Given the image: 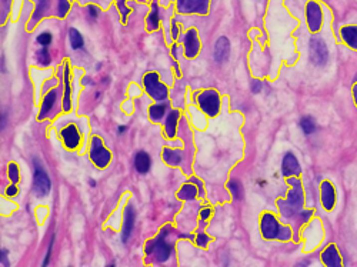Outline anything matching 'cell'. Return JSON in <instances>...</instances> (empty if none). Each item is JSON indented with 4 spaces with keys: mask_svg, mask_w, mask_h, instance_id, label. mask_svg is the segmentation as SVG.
I'll return each instance as SVG.
<instances>
[{
    "mask_svg": "<svg viewBox=\"0 0 357 267\" xmlns=\"http://www.w3.org/2000/svg\"><path fill=\"white\" fill-rule=\"evenodd\" d=\"M289 184L293 187L290 192H289V196H287V200L283 202L280 200L279 202V206H280V210L284 216H292L296 212H299L302 207H303V203H305V196H303V189H302V184H300V180L297 179H293V177H289Z\"/></svg>",
    "mask_w": 357,
    "mask_h": 267,
    "instance_id": "1",
    "label": "cell"
},
{
    "mask_svg": "<svg viewBox=\"0 0 357 267\" xmlns=\"http://www.w3.org/2000/svg\"><path fill=\"white\" fill-rule=\"evenodd\" d=\"M170 230H172V227H170V226H166V227L160 232V235L147 245V255H153L155 259H156L158 262H160V263L166 262L169 257H170V255H172L173 245L168 240V235L170 233Z\"/></svg>",
    "mask_w": 357,
    "mask_h": 267,
    "instance_id": "2",
    "label": "cell"
},
{
    "mask_svg": "<svg viewBox=\"0 0 357 267\" xmlns=\"http://www.w3.org/2000/svg\"><path fill=\"white\" fill-rule=\"evenodd\" d=\"M52 189V183L47 173L43 170L40 163L34 160V173H33V190L37 197H46Z\"/></svg>",
    "mask_w": 357,
    "mask_h": 267,
    "instance_id": "3",
    "label": "cell"
},
{
    "mask_svg": "<svg viewBox=\"0 0 357 267\" xmlns=\"http://www.w3.org/2000/svg\"><path fill=\"white\" fill-rule=\"evenodd\" d=\"M309 57L315 66H325L329 60L327 46L319 36H313L309 42Z\"/></svg>",
    "mask_w": 357,
    "mask_h": 267,
    "instance_id": "4",
    "label": "cell"
},
{
    "mask_svg": "<svg viewBox=\"0 0 357 267\" xmlns=\"http://www.w3.org/2000/svg\"><path fill=\"white\" fill-rule=\"evenodd\" d=\"M145 86L147 93L158 102H163L168 99V87L159 82V76L156 73H147L145 76Z\"/></svg>",
    "mask_w": 357,
    "mask_h": 267,
    "instance_id": "5",
    "label": "cell"
},
{
    "mask_svg": "<svg viewBox=\"0 0 357 267\" xmlns=\"http://www.w3.org/2000/svg\"><path fill=\"white\" fill-rule=\"evenodd\" d=\"M199 105L204 113L209 116H216L220 109V99L217 92L214 90H206L199 96Z\"/></svg>",
    "mask_w": 357,
    "mask_h": 267,
    "instance_id": "6",
    "label": "cell"
},
{
    "mask_svg": "<svg viewBox=\"0 0 357 267\" xmlns=\"http://www.w3.org/2000/svg\"><path fill=\"white\" fill-rule=\"evenodd\" d=\"M110 151L105 149L102 140L99 137H93L92 140V149H90V159L97 167H106L110 161Z\"/></svg>",
    "mask_w": 357,
    "mask_h": 267,
    "instance_id": "7",
    "label": "cell"
},
{
    "mask_svg": "<svg viewBox=\"0 0 357 267\" xmlns=\"http://www.w3.org/2000/svg\"><path fill=\"white\" fill-rule=\"evenodd\" d=\"M210 0H178V10L180 13H200L209 11Z\"/></svg>",
    "mask_w": 357,
    "mask_h": 267,
    "instance_id": "8",
    "label": "cell"
},
{
    "mask_svg": "<svg viewBox=\"0 0 357 267\" xmlns=\"http://www.w3.org/2000/svg\"><path fill=\"white\" fill-rule=\"evenodd\" d=\"M306 17H307V26L312 32H317L322 27L323 14L322 9L316 1H309L306 7Z\"/></svg>",
    "mask_w": 357,
    "mask_h": 267,
    "instance_id": "9",
    "label": "cell"
},
{
    "mask_svg": "<svg viewBox=\"0 0 357 267\" xmlns=\"http://www.w3.org/2000/svg\"><path fill=\"white\" fill-rule=\"evenodd\" d=\"M260 227H262V235L264 239H269V240L277 239L279 232H280V226L277 223V220L274 219L273 214H263Z\"/></svg>",
    "mask_w": 357,
    "mask_h": 267,
    "instance_id": "10",
    "label": "cell"
},
{
    "mask_svg": "<svg viewBox=\"0 0 357 267\" xmlns=\"http://www.w3.org/2000/svg\"><path fill=\"white\" fill-rule=\"evenodd\" d=\"M200 50V42L199 37H197V32L194 29H190L189 32L186 33V37H184V53L187 57H194L197 56Z\"/></svg>",
    "mask_w": 357,
    "mask_h": 267,
    "instance_id": "11",
    "label": "cell"
},
{
    "mask_svg": "<svg viewBox=\"0 0 357 267\" xmlns=\"http://www.w3.org/2000/svg\"><path fill=\"white\" fill-rule=\"evenodd\" d=\"M282 171L286 177H292V176H299L300 174V164L296 159L293 153H286L283 157V163H282Z\"/></svg>",
    "mask_w": 357,
    "mask_h": 267,
    "instance_id": "12",
    "label": "cell"
},
{
    "mask_svg": "<svg viewBox=\"0 0 357 267\" xmlns=\"http://www.w3.org/2000/svg\"><path fill=\"white\" fill-rule=\"evenodd\" d=\"M230 54V42L226 36H221L217 39L214 46V60L217 63H223L229 59Z\"/></svg>",
    "mask_w": 357,
    "mask_h": 267,
    "instance_id": "13",
    "label": "cell"
},
{
    "mask_svg": "<svg viewBox=\"0 0 357 267\" xmlns=\"http://www.w3.org/2000/svg\"><path fill=\"white\" fill-rule=\"evenodd\" d=\"M135 219H136V214H135V209L133 206H127L126 210H125V223H123V232H122V240L123 243H127V240L130 239L132 232H133V227H135Z\"/></svg>",
    "mask_w": 357,
    "mask_h": 267,
    "instance_id": "14",
    "label": "cell"
},
{
    "mask_svg": "<svg viewBox=\"0 0 357 267\" xmlns=\"http://www.w3.org/2000/svg\"><path fill=\"white\" fill-rule=\"evenodd\" d=\"M320 193H322V203L325 206L326 210H332L336 203V192L333 186L329 182H323L320 186Z\"/></svg>",
    "mask_w": 357,
    "mask_h": 267,
    "instance_id": "15",
    "label": "cell"
},
{
    "mask_svg": "<svg viewBox=\"0 0 357 267\" xmlns=\"http://www.w3.org/2000/svg\"><path fill=\"white\" fill-rule=\"evenodd\" d=\"M62 137H63L64 144H66L67 149H74L80 143L79 132H77V129L73 125H70V126H67V128L62 130Z\"/></svg>",
    "mask_w": 357,
    "mask_h": 267,
    "instance_id": "16",
    "label": "cell"
},
{
    "mask_svg": "<svg viewBox=\"0 0 357 267\" xmlns=\"http://www.w3.org/2000/svg\"><path fill=\"white\" fill-rule=\"evenodd\" d=\"M323 263L329 267H340L342 266V257L339 255L337 249L335 246H329L322 255Z\"/></svg>",
    "mask_w": 357,
    "mask_h": 267,
    "instance_id": "17",
    "label": "cell"
},
{
    "mask_svg": "<svg viewBox=\"0 0 357 267\" xmlns=\"http://www.w3.org/2000/svg\"><path fill=\"white\" fill-rule=\"evenodd\" d=\"M150 156L147 154L146 151H139L135 157V166H136V170L140 173V174H146L149 169H150Z\"/></svg>",
    "mask_w": 357,
    "mask_h": 267,
    "instance_id": "18",
    "label": "cell"
},
{
    "mask_svg": "<svg viewBox=\"0 0 357 267\" xmlns=\"http://www.w3.org/2000/svg\"><path fill=\"white\" fill-rule=\"evenodd\" d=\"M342 37L343 40L352 47L357 50V27L356 26H346L342 29Z\"/></svg>",
    "mask_w": 357,
    "mask_h": 267,
    "instance_id": "19",
    "label": "cell"
},
{
    "mask_svg": "<svg viewBox=\"0 0 357 267\" xmlns=\"http://www.w3.org/2000/svg\"><path fill=\"white\" fill-rule=\"evenodd\" d=\"M54 102H56V92H49L46 97H44V100H43V105H42V110H40V115H39V119L42 120L44 119L49 113H50V110L53 109L54 106Z\"/></svg>",
    "mask_w": 357,
    "mask_h": 267,
    "instance_id": "20",
    "label": "cell"
},
{
    "mask_svg": "<svg viewBox=\"0 0 357 267\" xmlns=\"http://www.w3.org/2000/svg\"><path fill=\"white\" fill-rule=\"evenodd\" d=\"M159 27V9H158V1L155 0L152 3V11L150 14L147 16V30H156Z\"/></svg>",
    "mask_w": 357,
    "mask_h": 267,
    "instance_id": "21",
    "label": "cell"
},
{
    "mask_svg": "<svg viewBox=\"0 0 357 267\" xmlns=\"http://www.w3.org/2000/svg\"><path fill=\"white\" fill-rule=\"evenodd\" d=\"M178 120V110H173V112L168 116V120H166V134H168V137H170V139L175 137V134H176Z\"/></svg>",
    "mask_w": 357,
    "mask_h": 267,
    "instance_id": "22",
    "label": "cell"
},
{
    "mask_svg": "<svg viewBox=\"0 0 357 267\" xmlns=\"http://www.w3.org/2000/svg\"><path fill=\"white\" fill-rule=\"evenodd\" d=\"M163 159L165 161L170 164V166H178L180 164L181 161V154L180 151L178 150H172V149H165L163 150Z\"/></svg>",
    "mask_w": 357,
    "mask_h": 267,
    "instance_id": "23",
    "label": "cell"
},
{
    "mask_svg": "<svg viewBox=\"0 0 357 267\" xmlns=\"http://www.w3.org/2000/svg\"><path fill=\"white\" fill-rule=\"evenodd\" d=\"M69 42H70V46H72V49L74 50H79V49H82L83 47V36L80 34L79 30H76V29H70L69 30Z\"/></svg>",
    "mask_w": 357,
    "mask_h": 267,
    "instance_id": "24",
    "label": "cell"
},
{
    "mask_svg": "<svg viewBox=\"0 0 357 267\" xmlns=\"http://www.w3.org/2000/svg\"><path fill=\"white\" fill-rule=\"evenodd\" d=\"M197 194V189L193 184H184L180 192H178V199L181 200H193Z\"/></svg>",
    "mask_w": 357,
    "mask_h": 267,
    "instance_id": "25",
    "label": "cell"
},
{
    "mask_svg": "<svg viewBox=\"0 0 357 267\" xmlns=\"http://www.w3.org/2000/svg\"><path fill=\"white\" fill-rule=\"evenodd\" d=\"M64 90H66V93H64V110L67 112V110H70V83H69V67L66 66V69H64Z\"/></svg>",
    "mask_w": 357,
    "mask_h": 267,
    "instance_id": "26",
    "label": "cell"
},
{
    "mask_svg": "<svg viewBox=\"0 0 357 267\" xmlns=\"http://www.w3.org/2000/svg\"><path fill=\"white\" fill-rule=\"evenodd\" d=\"M227 186H229V190L231 192V194L234 196V199H237V200H242L243 194H244V190H243L242 184L237 182V180L231 179Z\"/></svg>",
    "mask_w": 357,
    "mask_h": 267,
    "instance_id": "27",
    "label": "cell"
},
{
    "mask_svg": "<svg viewBox=\"0 0 357 267\" xmlns=\"http://www.w3.org/2000/svg\"><path fill=\"white\" fill-rule=\"evenodd\" d=\"M47 7H49V0H37V6H36V10H34V13H33L32 21L40 20Z\"/></svg>",
    "mask_w": 357,
    "mask_h": 267,
    "instance_id": "28",
    "label": "cell"
},
{
    "mask_svg": "<svg viewBox=\"0 0 357 267\" xmlns=\"http://www.w3.org/2000/svg\"><path fill=\"white\" fill-rule=\"evenodd\" d=\"M300 128H302V130L305 132L306 134H312L316 130L315 120L310 118V116L302 118V120H300Z\"/></svg>",
    "mask_w": 357,
    "mask_h": 267,
    "instance_id": "29",
    "label": "cell"
},
{
    "mask_svg": "<svg viewBox=\"0 0 357 267\" xmlns=\"http://www.w3.org/2000/svg\"><path fill=\"white\" fill-rule=\"evenodd\" d=\"M165 112H166V106L165 105H155V106H152L149 109V116H150L152 120H160V119L163 118Z\"/></svg>",
    "mask_w": 357,
    "mask_h": 267,
    "instance_id": "30",
    "label": "cell"
},
{
    "mask_svg": "<svg viewBox=\"0 0 357 267\" xmlns=\"http://www.w3.org/2000/svg\"><path fill=\"white\" fill-rule=\"evenodd\" d=\"M36 59H37V62L42 64V66L50 64V54H49V50H47V46H43L40 50H37Z\"/></svg>",
    "mask_w": 357,
    "mask_h": 267,
    "instance_id": "31",
    "label": "cell"
},
{
    "mask_svg": "<svg viewBox=\"0 0 357 267\" xmlns=\"http://www.w3.org/2000/svg\"><path fill=\"white\" fill-rule=\"evenodd\" d=\"M70 9V3L67 0H59V4H57V16L59 17H64L67 14V11Z\"/></svg>",
    "mask_w": 357,
    "mask_h": 267,
    "instance_id": "32",
    "label": "cell"
},
{
    "mask_svg": "<svg viewBox=\"0 0 357 267\" xmlns=\"http://www.w3.org/2000/svg\"><path fill=\"white\" fill-rule=\"evenodd\" d=\"M9 177H10L11 183H14V184L19 182V169L14 163L9 164Z\"/></svg>",
    "mask_w": 357,
    "mask_h": 267,
    "instance_id": "33",
    "label": "cell"
},
{
    "mask_svg": "<svg viewBox=\"0 0 357 267\" xmlns=\"http://www.w3.org/2000/svg\"><path fill=\"white\" fill-rule=\"evenodd\" d=\"M52 33L50 32H43L42 34H39L37 37V43L42 44V46H49L52 43Z\"/></svg>",
    "mask_w": 357,
    "mask_h": 267,
    "instance_id": "34",
    "label": "cell"
},
{
    "mask_svg": "<svg viewBox=\"0 0 357 267\" xmlns=\"http://www.w3.org/2000/svg\"><path fill=\"white\" fill-rule=\"evenodd\" d=\"M125 1H126V0H117V7L122 11V21H123V23H126L127 14H129V11H130L126 6H125Z\"/></svg>",
    "mask_w": 357,
    "mask_h": 267,
    "instance_id": "35",
    "label": "cell"
},
{
    "mask_svg": "<svg viewBox=\"0 0 357 267\" xmlns=\"http://www.w3.org/2000/svg\"><path fill=\"white\" fill-rule=\"evenodd\" d=\"M262 87H263V83L260 80H252V85H250V89H252V92L254 95H257V93H260L262 92Z\"/></svg>",
    "mask_w": 357,
    "mask_h": 267,
    "instance_id": "36",
    "label": "cell"
},
{
    "mask_svg": "<svg viewBox=\"0 0 357 267\" xmlns=\"http://www.w3.org/2000/svg\"><path fill=\"white\" fill-rule=\"evenodd\" d=\"M277 239H280V240H289V239H290V230H289L287 227H280V232H279Z\"/></svg>",
    "mask_w": 357,
    "mask_h": 267,
    "instance_id": "37",
    "label": "cell"
},
{
    "mask_svg": "<svg viewBox=\"0 0 357 267\" xmlns=\"http://www.w3.org/2000/svg\"><path fill=\"white\" fill-rule=\"evenodd\" d=\"M209 237L206 235H199L197 237H196V243H197V246H201V247H204L207 243H209Z\"/></svg>",
    "mask_w": 357,
    "mask_h": 267,
    "instance_id": "38",
    "label": "cell"
},
{
    "mask_svg": "<svg viewBox=\"0 0 357 267\" xmlns=\"http://www.w3.org/2000/svg\"><path fill=\"white\" fill-rule=\"evenodd\" d=\"M54 245V236L52 237V240H50V246L47 249V255L44 257V262H43V266H47L49 265V260H50V255H52V247Z\"/></svg>",
    "mask_w": 357,
    "mask_h": 267,
    "instance_id": "39",
    "label": "cell"
},
{
    "mask_svg": "<svg viewBox=\"0 0 357 267\" xmlns=\"http://www.w3.org/2000/svg\"><path fill=\"white\" fill-rule=\"evenodd\" d=\"M0 259H1V266H9V259H7V250H3V249H1V253H0Z\"/></svg>",
    "mask_w": 357,
    "mask_h": 267,
    "instance_id": "40",
    "label": "cell"
},
{
    "mask_svg": "<svg viewBox=\"0 0 357 267\" xmlns=\"http://www.w3.org/2000/svg\"><path fill=\"white\" fill-rule=\"evenodd\" d=\"M87 10H89V14H90L93 19H96V17L99 16V9H97L96 6H93V4H90V6L87 7Z\"/></svg>",
    "mask_w": 357,
    "mask_h": 267,
    "instance_id": "41",
    "label": "cell"
},
{
    "mask_svg": "<svg viewBox=\"0 0 357 267\" xmlns=\"http://www.w3.org/2000/svg\"><path fill=\"white\" fill-rule=\"evenodd\" d=\"M16 193H17V187H16V184L13 183L10 187H7V190H6V194H7V196H14Z\"/></svg>",
    "mask_w": 357,
    "mask_h": 267,
    "instance_id": "42",
    "label": "cell"
},
{
    "mask_svg": "<svg viewBox=\"0 0 357 267\" xmlns=\"http://www.w3.org/2000/svg\"><path fill=\"white\" fill-rule=\"evenodd\" d=\"M210 214H211V212L209 210V209H204V210H201L200 216H201V219H203V220H206V219H209V217H210Z\"/></svg>",
    "mask_w": 357,
    "mask_h": 267,
    "instance_id": "43",
    "label": "cell"
},
{
    "mask_svg": "<svg viewBox=\"0 0 357 267\" xmlns=\"http://www.w3.org/2000/svg\"><path fill=\"white\" fill-rule=\"evenodd\" d=\"M172 32H173V37L176 39V37H178V23H176V20H173V27H172Z\"/></svg>",
    "mask_w": 357,
    "mask_h": 267,
    "instance_id": "44",
    "label": "cell"
},
{
    "mask_svg": "<svg viewBox=\"0 0 357 267\" xmlns=\"http://www.w3.org/2000/svg\"><path fill=\"white\" fill-rule=\"evenodd\" d=\"M6 126V113H1V129Z\"/></svg>",
    "mask_w": 357,
    "mask_h": 267,
    "instance_id": "45",
    "label": "cell"
},
{
    "mask_svg": "<svg viewBox=\"0 0 357 267\" xmlns=\"http://www.w3.org/2000/svg\"><path fill=\"white\" fill-rule=\"evenodd\" d=\"M353 96H355V102H356L357 105V83L353 86Z\"/></svg>",
    "mask_w": 357,
    "mask_h": 267,
    "instance_id": "46",
    "label": "cell"
},
{
    "mask_svg": "<svg viewBox=\"0 0 357 267\" xmlns=\"http://www.w3.org/2000/svg\"><path fill=\"white\" fill-rule=\"evenodd\" d=\"M126 126H120V128H119V133H123V132H125V130H126Z\"/></svg>",
    "mask_w": 357,
    "mask_h": 267,
    "instance_id": "47",
    "label": "cell"
},
{
    "mask_svg": "<svg viewBox=\"0 0 357 267\" xmlns=\"http://www.w3.org/2000/svg\"><path fill=\"white\" fill-rule=\"evenodd\" d=\"M89 183H90V186H92V187H95V186H96V182H95V180H92V179L89 180Z\"/></svg>",
    "mask_w": 357,
    "mask_h": 267,
    "instance_id": "48",
    "label": "cell"
},
{
    "mask_svg": "<svg viewBox=\"0 0 357 267\" xmlns=\"http://www.w3.org/2000/svg\"><path fill=\"white\" fill-rule=\"evenodd\" d=\"M356 80H357V75H356Z\"/></svg>",
    "mask_w": 357,
    "mask_h": 267,
    "instance_id": "49",
    "label": "cell"
}]
</instances>
